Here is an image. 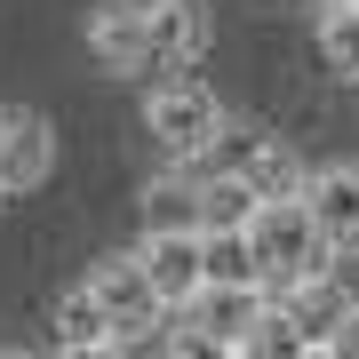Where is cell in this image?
<instances>
[{
  "instance_id": "cell-1",
  "label": "cell",
  "mask_w": 359,
  "mask_h": 359,
  "mask_svg": "<svg viewBox=\"0 0 359 359\" xmlns=\"http://www.w3.org/2000/svg\"><path fill=\"white\" fill-rule=\"evenodd\" d=\"M240 231H248V248H256L264 287L304 280V271L335 264V256H327V240H320V224H311V208H304V192H271V200H256Z\"/></svg>"
},
{
  "instance_id": "cell-2",
  "label": "cell",
  "mask_w": 359,
  "mask_h": 359,
  "mask_svg": "<svg viewBox=\"0 0 359 359\" xmlns=\"http://www.w3.org/2000/svg\"><path fill=\"white\" fill-rule=\"evenodd\" d=\"M216 128H224V96L208 88V80H192V72L160 80V88L144 96V136L160 144V160H192L200 168Z\"/></svg>"
},
{
  "instance_id": "cell-3",
  "label": "cell",
  "mask_w": 359,
  "mask_h": 359,
  "mask_svg": "<svg viewBox=\"0 0 359 359\" xmlns=\"http://www.w3.org/2000/svg\"><path fill=\"white\" fill-rule=\"evenodd\" d=\"M88 287H96L104 320H112V359H120V351H136V344H152V327H160V295H152V280H144L136 248H112V256H96V264H88Z\"/></svg>"
},
{
  "instance_id": "cell-4",
  "label": "cell",
  "mask_w": 359,
  "mask_h": 359,
  "mask_svg": "<svg viewBox=\"0 0 359 359\" xmlns=\"http://www.w3.org/2000/svg\"><path fill=\"white\" fill-rule=\"evenodd\" d=\"M56 152H65V136H56V120L40 104H0V192L8 200L48 192L56 184Z\"/></svg>"
},
{
  "instance_id": "cell-5",
  "label": "cell",
  "mask_w": 359,
  "mask_h": 359,
  "mask_svg": "<svg viewBox=\"0 0 359 359\" xmlns=\"http://www.w3.org/2000/svg\"><path fill=\"white\" fill-rule=\"evenodd\" d=\"M264 304H271V287H264V280H200V295L184 304V320H192L200 351H240Z\"/></svg>"
},
{
  "instance_id": "cell-6",
  "label": "cell",
  "mask_w": 359,
  "mask_h": 359,
  "mask_svg": "<svg viewBox=\"0 0 359 359\" xmlns=\"http://www.w3.org/2000/svg\"><path fill=\"white\" fill-rule=\"evenodd\" d=\"M88 65H96L104 80L152 72V25H144V0H96V8H88Z\"/></svg>"
},
{
  "instance_id": "cell-7",
  "label": "cell",
  "mask_w": 359,
  "mask_h": 359,
  "mask_svg": "<svg viewBox=\"0 0 359 359\" xmlns=\"http://www.w3.org/2000/svg\"><path fill=\"white\" fill-rule=\"evenodd\" d=\"M304 208H311V224H320V240H327L335 264L359 256V160L311 168V176H304Z\"/></svg>"
},
{
  "instance_id": "cell-8",
  "label": "cell",
  "mask_w": 359,
  "mask_h": 359,
  "mask_svg": "<svg viewBox=\"0 0 359 359\" xmlns=\"http://www.w3.org/2000/svg\"><path fill=\"white\" fill-rule=\"evenodd\" d=\"M144 25H152V72H192L216 40V8L208 0H144Z\"/></svg>"
},
{
  "instance_id": "cell-9",
  "label": "cell",
  "mask_w": 359,
  "mask_h": 359,
  "mask_svg": "<svg viewBox=\"0 0 359 359\" xmlns=\"http://www.w3.org/2000/svg\"><path fill=\"white\" fill-rule=\"evenodd\" d=\"M136 264H144V280H152L160 295V311H176V304H192L200 295V231H144L136 240Z\"/></svg>"
},
{
  "instance_id": "cell-10",
  "label": "cell",
  "mask_w": 359,
  "mask_h": 359,
  "mask_svg": "<svg viewBox=\"0 0 359 359\" xmlns=\"http://www.w3.org/2000/svg\"><path fill=\"white\" fill-rule=\"evenodd\" d=\"M271 304H280L295 327H304V351H320V344H327V327L344 320L351 287L335 280V264H320V271H304V280H280V287H271Z\"/></svg>"
},
{
  "instance_id": "cell-11",
  "label": "cell",
  "mask_w": 359,
  "mask_h": 359,
  "mask_svg": "<svg viewBox=\"0 0 359 359\" xmlns=\"http://www.w3.org/2000/svg\"><path fill=\"white\" fill-rule=\"evenodd\" d=\"M144 231H200V168L192 160H168L152 184L136 192Z\"/></svg>"
},
{
  "instance_id": "cell-12",
  "label": "cell",
  "mask_w": 359,
  "mask_h": 359,
  "mask_svg": "<svg viewBox=\"0 0 359 359\" xmlns=\"http://www.w3.org/2000/svg\"><path fill=\"white\" fill-rule=\"evenodd\" d=\"M48 344L56 351H104V359H112V320H104V304H96L88 280L48 304Z\"/></svg>"
},
{
  "instance_id": "cell-13",
  "label": "cell",
  "mask_w": 359,
  "mask_h": 359,
  "mask_svg": "<svg viewBox=\"0 0 359 359\" xmlns=\"http://www.w3.org/2000/svg\"><path fill=\"white\" fill-rule=\"evenodd\" d=\"M231 176H248V192L271 200V192H304V176H311V168H304V152H295L287 136H271V128H264V136H256V152L231 168Z\"/></svg>"
},
{
  "instance_id": "cell-14",
  "label": "cell",
  "mask_w": 359,
  "mask_h": 359,
  "mask_svg": "<svg viewBox=\"0 0 359 359\" xmlns=\"http://www.w3.org/2000/svg\"><path fill=\"white\" fill-rule=\"evenodd\" d=\"M320 65L335 80H359V8L351 0H320Z\"/></svg>"
},
{
  "instance_id": "cell-15",
  "label": "cell",
  "mask_w": 359,
  "mask_h": 359,
  "mask_svg": "<svg viewBox=\"0 0 359 359\" xmlns=\"http://www.w3.org/2000/svg\"><path fill=\"white\" fill-rule=\"evenodd\" d=\"M200 271H208V280H264V271H256V248H248L240 224L200 231Z\"/></svg>"
},
{
  "instance_id": "cell-16",
  "label": "cell",
  "mask_w": 359,
  "mask_h": 359,
  "mask_svg": "<svg viewBox=\"0 0 359 359\" xmlns=\"http://www.w3.org/2000/svg\"><path fill=\"white\" fill-rule=\"evenodd\" d=\"M240 351H248V359H256V351H287V359H295V351H304V327H295V320H287L280 304H264V311H256V327H248V344H240Z\"/></svg>"
},
{
  "instance_id": "cell-17",
  "label": "cell",
  "mask_w": 359,
  "mask_h": 359,
  "mask_svg": "<svg viewBox=\"0 0 359 359\" xmlns=\"http://www.w3.org/2000/svg\"><path fill=\"white\" fill-rule=\"evenodd\" d=\"M320 351H335V359H359V295L344 304V320L327 327V344H320Z\"/></svg>"
},
{
  "instance_id": "cell-18",
  "label": "cell",
  "mask_w": 359,
  "mask_h": 359,
  "mask_svg": "<svg viewBox=\"0 0 359 359\" xmlns=\"http://www.w3.org/2000/svg\"><path fill=\"white\" fill-rule=\"evenodd\" d=\"M0 208H8V192H0Z\"/></svg>"
},
{
  "instance_id": "cell-19",
  "label": "cell",
  "mask_w": 359,
  "mask_h": 359,
  "mask_svg": "<svg viewBox=\"0 0 359 359\" xmlns=\"http://www.w3.org/2000/svg\"><path fill=\"white\" fill-rule=\"evenodd\" d=\"M351 8H359V0H351Z\"/></svg>"
}]
</instances>
